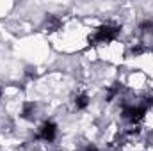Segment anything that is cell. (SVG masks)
Here are the masks:
<instances>
[{
	"mask_svg": "<svg viewBox=\"0 0 153 151\" xmlns=\"http://www.w3.org/2000/svg\"><path fill=\"white\" fill-rule=\"evenodd\" d=\"M38 137L45 142H53L55 137H57V124L53 121H45L41 126H39Z\"/></svg>",
	"mask_w": 153,
	"mask_h": 151,
	"instance_id": "obj_3",
	"label": "cell"
},
{
	"mask_svg": "<svg viewBox=\"0 0 153 151\" xmlns=\"http://www.w3.org/2000/svg\"><path fill=\"white\" fill-rule=\"evenodd\" d=\"M0 100H2V91H0Z\"/></svg>",
	"mask_w": 153,
	"mask_h": 151,
	"instance_id": "obj_10",
	"label": "cell"
},
{
	"mask_svg": "<svg viewBox=\"0 0 153 151\" xmlns=\"http://www.w3.org/2000/svg\"><path fill=\"white\" fill-rule=\"evenodd\" d=\"M123 117L126 121H130L132 124H137L144 119V115L148 112V109L144 105H123Z\"/></svg>",
	"mask_w": 153,
	"mask_h": 151,
	"instance_id": "obj_2",
	"label": "cell"
},
{
	"mask_svg": "<svg viewBox=\"0 0 153 151\" xmlns=\"http://www.w3.org/2000/svg\"><path fill=\"white\" fill-rule=\"evenodd\" d=\"M43 27H45L46 30H57V29H61V20H59L57 16H53V14H48Z\"/></svg>",
	"mask_w": 153,
	"mask_h": 151,
	"instance_id": "obj_5",
	"label": "cell"
},
{
	"mask_svg": "<svg viewBox=\"0 0 153 151\" xmlns=\"http://www.w3.org/2000/svg\"><path fill=\"white\" fill-rule=\"evenodd\" d=\"M119 91H121V84H114V85L107 91V101H112L116 96L119 94Z\"/></svg>",
	"mask_w": 153,
	"mask_h": 151,
	"instance_id": "obj_8",
	"label": "cell"
},
{
	"mask_svg": "<svg viewBox=\"0 0 153 151\" xmlns=\"http://www.w3.org/2000/svg\"><path fill=\"white\" fill-rule=\"evenodd\" d=\"M80 151H98V148H96V146H93V144H87V146H84Z\"/></svg>",
	"mask_w": 153,
	"mask_h": 151,
	"instance_id": "obj_9",
	"label": "cell"
},
{
	"mask_svg": "<svg viewBox=\"0 0 153 151\" xmlns=\"http://www.w3.org/2000/svg\"><path fill=\"white\" fill-rule=\"evenodd\" d=\"M87 105H89V96L87 94H76L75 96V109L76 110H84V109H87Z\"/></svg>",
	"mask_w": 153,
	"mask_h": 151,
	"instance_id": "obj_6",
	"label": "cell"
},
{
	"mask_svg": "<svg viewBox=\"0 0 153 151\" xmlns=\"http://www.w3.org/2000/svg\"><path fill=\"white\" fill-rule=\"evenodd\" d=\"M121 32V27L116 23H103L100 25L91 36H89V44H102V43H111L114 41Z\"/></svg>",
	"mask_w": 153,
	"mask_h": 151,
	"instance_id": "obj_1",
	"label": "cell"
},
{
	"mask_svg": "<svg viewBox=\"0 0 153 151\" xmlns=\"http://www.w3.org/2000/svg\"><path fill=\"white\" fill-rule=\"evenodd\" d=\"M22 117L27 119V121H34V117H36V105L32 101L23 103V107H22Z\"/></svg>",
	"mask_w": 153,
	"mask_h": 151,
	"instance_id": "obj_4",
	"label": "cell"
},
{
	"mask_svg": "<svg viewBox=\"0 0 153 151\" xmlns=\"http://www.w3.org/2000/svg\"><path fill=\"white\" fill-rule=\"evenodd\" d=\"M139 29H141L143 34H148V36L153 34V20H144V21H141Z\"/></svg>",
	"mask_w": 153,
	"mask_h": 151,
	"instance_id": "obj_7",
	"label": "cell"
}]
</instances>
